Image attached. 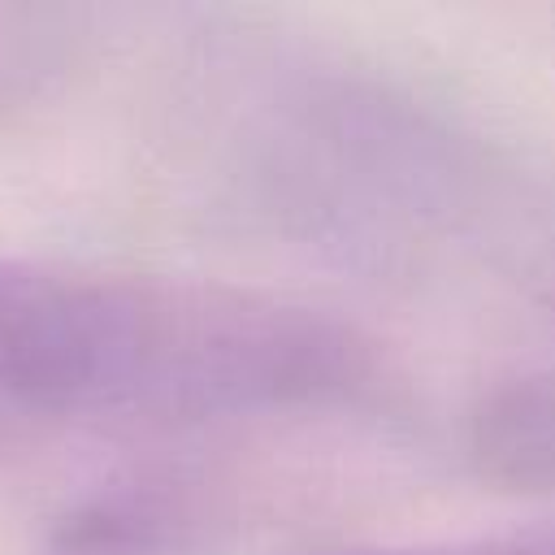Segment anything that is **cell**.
Instances as JSON below:
<instances>
[{
  "mask_svg": "<svg viewBox=\"0 0 555 555\" xmlns=\"http://www.w3.org/2000/svg\"><path fill=\"white\" fill-rule=\"evenodd\" d=\"M464 451L486 486L555 499V369L486 386L468 408Z\"/></svg>",
  "mask_w": 555,
  "mask_h": 555,
  "instance_id": "cell-2",
  "label": "cell"
},
{
  "mask_svg": "<svg viewBox=\"0 0 555 555\" xmlns=\"http://www.w3.org/2000/svg\"><path fill=\"white\" fill-rule=\"evenodd\" d=\"M52 69V22L39 9L0 4V108H13Z\"/></svg>",
  "mask_w": 555,
  "mask_h": 555,
  "instance_id": "cell-3",
  "label": "cell"
},
{
  "mask_svg": "<svg viewBox=\"0 0 555 555\" xmlns=\"http://www.w3.org/2000/svg\"><path fill=\"white\" fill-rule=\"evenodd\" d=\"M377 555H551L542 529L499 538V542H477V546H438V551H377Z\"/></svg>",
  "mask_w": 555,
  "mask_h": 555,
  "instance_id": "cell-4",
  "label": "cell"
},
{
  "mask_svg": "<svg viewBox=\"0 0 555 555\" xmlns=\"http://www.w3.org/2000/svg\"><path fill=\"white\" fill-rule=\"evenodd\" d=\"M217 529L208 494L178 477H130L78 499L43 555H195Z\"/></svg>",
  "mask_w": 555,
  "mask_h": 555,
  "instance_id": "cell-1",
  "label": "cell"
}]
</instances>
